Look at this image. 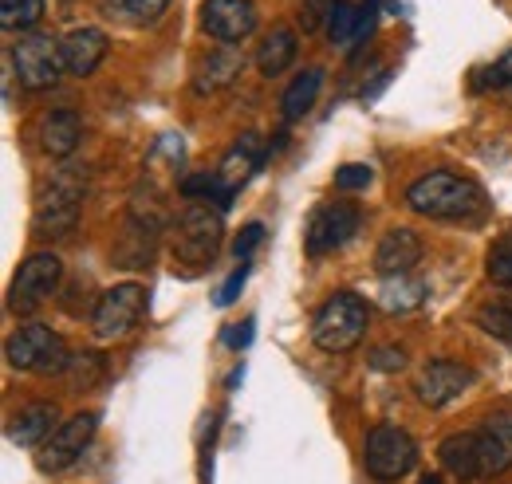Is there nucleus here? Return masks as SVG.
Listing matches in <instances>:
<instances>
[{
  "label": "nucleus",
  "mask_w": 512,
  "mask_h": 484,
  "mask_svg": "<svg viewBox=\"0 0 512 484\" xmlns=\"http://www.w3.org/2000/svg\"><path fill=\"white\" fill-rule=\"evenodd\" d=\"M221 233H225L221 209H209V201H190L174 225V260L186 264L190 272H201L205 264H213Z\"/></svg>",
  "instance_id": "obj_4"
},
{
  "label": "nucleus",
  "mask_w": 512,
  "mask_h": 484,
  "mask_svg": "<svg viewBox=\"0 0 512 484\" xmlns=\"http://www.w3.org/2000/svg\"><path fill=\"white\" fill-rule=\"evenodd\" d=\"M320 87H323V71H320V67H308V71H300V75L292 79V87L284 91V99H280V107H284V119H288V122L304 119V115L312 111V103H316Z\"/></svg>",
  "instance_id": "obj_24"
},
{
  "label": "nucleus",
  "mask_w": 512,
  "mask_h": 484,
  "mask_svg": "<svg viewBox=\"0 0 512 484\" xmlns=\"http://www.w3.org/2000/svg\"><path fill=\"white\" fill-rule=\"evenodd\" d=\"M418 260H422V241H418V233H410V229H390V233H383L379 248H375V268H379V276L414 272Z\"/></svg>",
  "instance_id": "obj_19"
},
{
  "label": "nucleus",
  "mask_w": 512,
  "mask_h": 484,
  "mask_svg": "<svg viewBox=\"0 0 512 484\" xmlns=\"http://www.w3.org/2000/svg\"><path fill=\"white\" fill-rule=\"evenodd\" d=\"M4 355H8V366L32 370V374H60L71 363L64 339L52 327H40V323H28V327L12 331L8 343H4Z\"/></svg>",
  "instance_id": "obj_6"
},
{
  "label": "nucleus",
  "mask_w": 512,
  "mask_h": 484,
  "mask_svg": "<svg viewBox=\"0 0 512 484\" xmlns=\"http://www.w3.org/2000/svg\"><path fill=\"white\" fill-rule=\"evenodd\" d=\"M264 154H268V150H264L260 134H241V142H237V146L225 154V162H221V170H217V174H221V182L237 193V189L249 182L256 170H260Z\"/></svg>",
  "instance_id": "obj_21"
},
{
  "label": "nucleus",
  "mask_w": 512,
  "mask_h": 484,
  "mask_svg": "<svg viewBox=\"0 0 512 484\" xmlns=\"http://www.w3.org/2000/svg\"><path fill=\"white\" fill-rule=\"evenodd\" d=\"M249 339H253V323H241V331H229V335H225L229 347H245Z\"/></svg>",
  "instance_id": "obj_37"
},
{
  "label": "nucleus",
  "mask_w": 512,
  "mask_h": 484,
  "mask_svg": "<svg viewBox=\"0 0 512 484\" xmlns=\"http://www.w3.org/2000/svg\"><path fill=\"white\" fill-rule=\"evenodd\" d=\"M473 382H477V374H473L465 363H453V359H430V363L418 370L414 390H418V402H422V406L442 410V406H449V402H457Z\"/></svg>",
  "instance_id": "obj_11"
},
{
  "label": "nucleus",
  "mask_w": 512,
  "mask_h": 484,
  "mask_svg": "<svg viewBox=\"0 0 512 484\" xmlns=\"http://www.w3.org/2000/svg\"><path fill=\"white\" fill-rule=\"evenodd\" d=\"M12 67H16V79L28 87V91H48L60 83L64 75V52H60V40L48 36V32H24L12 48Z\"/></svg>",
  "instance_id": "obj_5"
},
{
  "label": "nucleus",
  "mask_w": 512,
  "mask_h": 484,
  "mask_svg": "<svg viewBox=\"0 0 512 484\" xmlns=\"http://www.w3.org/2000/svg\"><path fill=\"white\" fill-rule=\"evenodd\" d=\"M44 16V0H0V24L4 32H32Z\"/></svg>",
  "instance_id": "obj_26"
},
{
  "label": "nucleus",
  "mask_w": 512,
  "mask_h": 484,
  "mask_svg": "<svg viewBox=\"0 0 512 484\" xmlns=\"http://www.w3.org/2000/svg\"><path fill=\"white\" fill-rule=\"evenodd\" d=\"M107 8H111V16L119 12L130 24H158L162 12L170 8V0H107Z\"/></svg>",
  "instance_id": "obj_27"
},
{
  "label": "nucleus",
  "mask_w": 512,
  "mask_h": 484,
  "mask_svg": "<svg viewBox=\"0 0 512 484\" xmlns=\"http://www.w3.org/2000/svg\"><path fill=\"white\" fill-rule=\"evenodd\" d=\"M245 276H249V268H245V264H241V268H237V272L229 276V284H225V288H221V296H217V303H221V307H229V303L237 300V292H241Z\"/></svg>",
  "instance_id": "obj_36"
},
{
  "label": "nucleus",
  "mask_w": 512,
  "mask_h": 484,
  "mask_svg": "<svg viewBox=\"0 0 512 484\" xmlns=\"http://www.w3.org/2000/svg\"><path fill=\"white\" fill-rule=\"evenodd\" d=\"M56 418H60L56 402H32V406H24L8 422V441L12 445H24V449H36V445H44L56 433V425H60Z\"/></svg>",
  "instance_id": "obj_18"
},
{
  "label": "nucleus",
  "mask_w": 512,
  "mask_h": 484,
  "mask_svg": "<svg viewBox=\"0 0 512 484\" xmlns=\"http://www.w3.org/2000/svg\"><path fill=\"white\" fill-rule=\"evenodd\" d=\"M64 374L71 378V386H91L103 378V359L99 355H71Z\"/></svg>",
  "instance_id": "obj_30"
},
{
  "label": "nucleus",
  "mask_w": 512,
  "mask_h": 484,
  "mask_svg": "<svg viewBox=\"0 0 512 484\" xmlns=\"http://www.w3.org/2000/svg\"><path fill=\"white\" fill-rule=\"evenodd\" d=\"M371 323V307L355 292H335L312 319V343L327 355H347L363 343Z\"/></svg>",
  "instance_id": "obj_3"
},
{
  "label": "nucleus",
  "mask_w": 512,
  "mask_h": 484,
  "mask_svg": "<svg viewBox=\"0 0 512 484\" xmlns=\"http://www.w3.org/2000/svg\"><path fill=\"white\" fill-rule=\"evenodd\" d=\"M485 272H489V280H493V284H501V288H512V241L493 244Z\"/></svg>",
  "instance_id": "obj_31"
},
{
  "label": "nucleus",
  "mask_w": 512,
  "mask_h": 484,
  "mask_svg": "<svg viewBox=\"0 0 512 484\" xmlns=\"http://www.w3.org/2000/svg\"><path fill=\"white\" fill-rule=\"evenodd\" d=\"M142 311H146V288L142 284H115L111 292L99 296V307L91 315V327H95V335L103 343L127 339L130 331L138 327Z\"/></svg>",
  "instance_id": "obj_9"
},
{
  "label": "nucleus",
  "mask_w": 512,
  "mask_h": 484,
  "mask_svg": "<svg viewBox=\"0 0 512 484\" xmlns=\"http://www.w3.org/2000/svg\"><path fill=\"white\" fill-rule=\"evenodd\" d=\"M363 461H367V473L375 481H402L418 465V445L402 425L383 422L367 433Z\"/></svg>",
  "instance_id": "obj_7"
},
{
  "label": "nucleus",
  "mask_w": 512,
  "mask_h": 484,
  "mask_svg": "<svg viewBox=\"0 0 512 484\" xmlns=\"http://www.w3.org/2000/svg\"><path fill=\"white\" fill-rule=\"evenodd\" d=\"M473 87H477V91H509L512 87V52H505L497 63H489L485 71H477Z\"/></svg>",
  "instance_id": "obj_29"
},
{
  "label": "nucleus",
  "mask_w": 512,
  "mask_h": 484,
  "mask_svg": "<svg viewBox=\"0 0 512 484\" xmlns=\"http://www.w3.org/2000/svg\"><path fill=\"white\" fill-rule=\"evenodd\" d=\"M241 71H245V52H241L237 44H221V48H213L205 60L197 63V71H193V91H197V95H213V91L229 87Z\"/></svg>",
  "instance_id": "obj_15"
},
{
  "label": "nucleus",
  "mask_w": 512,
  "mask_h": 484,
  "mask_svg": "<svg viewBox=\"0 0 512 484\" xmlns=\"http://www.w3.org/2000/svg\"><path fill=\"white\" fill-rule=\"evenodd\" d=\"M87 197V166H60L44 189L36 193V213H32V233L36 237H67L79 225Z\"/></svg>",
  "instance_id": "obj_2"
},
{
  "label": "nucleus",
  "mask_w": 512,
  "mask_h": 484,
  "mask_svg": "<svg viewBox=\"0 0 512 484\" xmlns=\"http://www.w3.org/2000/svg\"><path fill=\"white\" fill-rule=\"evenodd\" d=\"M60 52H64L67 75L87 79L103 63V56H107V32H99V28H75V32H67L64 40H60Z\"/></svg>",
  "instance_id": "obj_17"
},
{
  "label": "nucleus",
  "mask_w": 512,
  "mask_h": 484,
  "mask_svg": "<svg viewBox=\"0 0 512 484\" xmlns=\"http://www.w3.org/2000/svg\"><path fill=\"white\" fill-rule=\"evenodd\" d=\"M253 0H205L201 4V28L221 44H241L256 32Z\"/></svg>",
  "instance_id": "obj_13"
},
{
  "label": "nucleus",
  "mask_w": 512,
  "mask_h": 484,
  "mask_svg": "<svg viewBox=\"0 0 512 484\" xmlns=\"http://www.w3.org/2000/svg\"><path fill=\"white\" fill-rule=\"evenodd\" d=\"M438 461L449 477L457 481H477L481 477V465H477V429H461V433H449L446 441L438 445Z\"/></svg>",
  "instance_id": "obj_20"
},
{
  "label": "nucleus",
  "mask_w": 512,
  "mask_h": 484,
  "mask_svg": "<svg viewBox=\"0 0 512 484\" xmlns=\"http://www.w3.org/2000/svg\"><path fill=\"white\" fill-rule=\"evenodd\" d=\"M426 280L414 276V272H402V276H383V288H379V303H383L390 315H406V311H418L426 303Z\"/></svg>",
  "instance_id": "obj_22"
},
{
  "label": "nucleus",
  "mask_w": 512,
  "mask_h": 484,
  "mask_svg": "<svg viewBox=\"0 0 512 484\" xmlns=\"http://www.w3.org/2000/svg\"><path fill=\"white\" fill-rule=\"evenodd\" d=\"M355 32H359V4L351 0H331L327 12V40L335 48H355Z\"/></svg>",
  "instance_id": "obj_25"
},
{
  "label": "nucleus",
  "mask_w": 512,
  "mask_h": 484,
  "mask_svg": "<svg viewBox=\"0 0 512 484\" xmlns=\"http://www.w3.org/2000/svg\"><path fill=\"white\" fill-rule=\"evenodd\" d=\"M60 276H64L60 256H52V252L28 256V260L20 264L12 288H8V311H12V315H32L40 303L60 288Z\"/></svg>",
  "instance_id": "obj_8"
},
{
  "label": "nucleus",
  "mask_w": 512,
  "mask_h": 484,
  "mask_svg": "<svg viewBox=\"0 0 512 484\" xmlns=\"http://www.w3.org/2000/svg\"><path fill=\"white\" fill-rule=\"evenodd\" d=\"M406 205L418 217H434V221H473L485 213V193L469 178L434 170L406 189Z\"/></svg>",
  "instance_id": "obj_1"
},
{
  "label": "nucleus",
  "mask_w": 512,
  "mask_h": 484,
  "mask_svg": "<svg viewBox=\"0 0 512 484\" xmlns=\"http://www.w3.org/2000/svg\"><path fill=\"white\" fill-rule=\"evenodd\" d=\"M83 142V119L71 107H56L40 119V150L48 158H71Z\"/></svg>",
  "instance_id": "obj_16"
},
{
  "label": "nucleus",
  "mask_w": 512,
  "mask_h": 484,
  "mask_svg": "<svg viewBox=\"0 0 512 484\" xmlns=\"http://www.w3.org/2000/svg\"><path fill=\"white\" fill-rule=\"evenodd\" d=\"M477 323H481L493 339H505V343L512 347V307H505V303H489V307L477 311Z\"/></svg>",
  "instance_id": "obj_28"
},
{
  "label": "nucleus",
  "mask_w": 512,
  "mask_h": 484,
  "mask_svg": "<svg viewBox=\"0 0 512 484\" xmlns=\"http://www.w3.org/2000/svg\"><path fill=\"white\" fill-rule=\"evenodd\" d=\"M371 178H375V170H371V166H363V162H347V166H339V170H335V189L355 193V189H367Z\"/></svg>",
  "instance_id": "obj_32"
},
{
  "label": "nucleus",
  "mask_w": 512,
  "mask_h": 484,
  "mask_svg": "<svg viewBox=\"0 0 512 484\" xmlns=\"http://www.w3.org/2000/svg\"><path fill=\"white\" fill-rule=\"evenodd\" d=\"M327 12H331V0H304V8H300V28H304V32H316L323 20H327Z\"/></svg>",
  "instance_id": "obj_34"
},
{
  "label": "nucleus",
  "mask_w": 512,
  "mask_h": 484,
  "mask_svg": "<svg viewBox=\"0 0 512 484\" xmlns=\"http://www.w3.org/2000/svg\"><path fill=\"white\" fill-rule=\"evenodd\" d=\"M371 366L383 370V374H394V370L406 366V351H402V347H375V351H371Z\"/></svg>",
  "instance_id": "obj_33"
},
{
  "label": "nucleus",
  "mask_w": 512,
  "mask_h": 484,
  "mask_svg": "<svg viewBox=\"0 0 512 484\" xmlns=\"http://www.w3.org/2000/svg\"><path fill=\"white\" fill-rule=\"evenodd\" d=\"M296 32L292 28H272L264 40H260V48H256V67H260V75H280V71H288L292 60H296Z\"/></svg>",
  "instance_id": "obj_23"
},
{
  "label": "nucleus",
  "mask_w": 512,
  "mask_h": 484,
  "mask_svg": "<svg viewBox=\"0 0 512 484\" xmlns=\"http://www.w3.org/2000/svg\"><path fill=\"white\" fill-rule=\"evenodd\" d=\"M95 429H99V414H71L67 422L56 425V433L40 445V457H36L40 473H64L67 465H75L87 453Z\"/></svg>",
  "instance_id": "obj_10"
},
{
  "label": "nucleus",
  "mask_w": 512,
  "mask_h": 484,
  "mask_svg": "<svg viewBox=\"0 0 512 484\" xmlns=\"http://www.w3.org/2000/svg\"><path fill=\"white\" fill-rule=\"evenodd\" d=\"M418 484H442V481H438V477H422Z\"/></svg>",
  "instance_id": "obj_38"
},
{
  "label": "nucleus",
  "mask_w": 512,
  "mask_h": 484,
  "mask_svg": "<svg viewBox=\"0 0 512 484\" xmlns=\"http://www.w3.org/2000/svg\"><path fill=\"white\" fill-rule=\"evenodd\" d=\"M260 241H264V225H260V221H253V225H245V229H241V237H237V244H233L237 260L245 264V260L253 256V248H256Z\"/></svg>",
  "instance_id": "obj_35"
},
{
  "label": "nucleus",
  "mask_w": 512,
  "mask_h": 484,
  "mask_svg": "<svg viewBox=\"0 0 512 484\" xmlns=\"http://www.w3.org/2000/svg\"><path fill=\"white\" fill-rule=\"evenodd\" d=\"M477 465L481 477L512 469V414H489L477 429Z\"/></svg>",
  "instance_id": "obj_14"
},
{
  "label": "nucleus",
  "mask_w": 512,
  "mask_h": 484,
  "mask_svg": "<svg viewBox=\"0 0 512 484\" xmlns=\"http://www.w3.org/2000/svg\"><path fill=\"white\" fill-rule=\"evenodd\" d=\"M359 209L351 205V201H331V205H323L312 213V221H308V256H323V252H335V248H343V244L351 241L355 233H359Z\"/></svg>",
  "instance_id": "obj_12"
}]
</instances>
